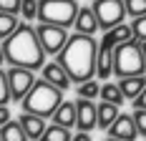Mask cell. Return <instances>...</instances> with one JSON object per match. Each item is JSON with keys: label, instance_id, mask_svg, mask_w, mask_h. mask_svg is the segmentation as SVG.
I'll return each instance as SVG.
<instances>
[{"label": "cell", "instance_id": "obj_16", "mask_svg": "<svg viewBox=\"0 0 146 141\" xmlns=\"http://www.w3.org/2000/svg\"><path fill=\"white\" fill-rule=\"evenodd\" d=\"M118 86H121L123 96L133 101V98H139L141 91L146 88V76H126V78H118Z\"/></svg>", "mask_w": 146, "mask_h": 141}, {"label": "cell", "instance_id": "obj_13", "mask_svg": "<svg viewBox=\"0 0 146 141\" xmlns=\"http://www.w3.org/2000/svg\"><path fill=\"white\" fill-rule=\"evenodd\" d=\"M53 124H60L66 128H76L78 124V106L76 101H63L58 106V111L53 113Z\"/></svg>", "mask_w": 146, "mask_h": 141}, {"label": "cell", "instance_id": "obj_22", "mask_svg": "<svg viewBox=\"0 0 146 141\" xmlns=\"http://www.w3.org/2000/svg\"><path fill=\"white\" fill-rule=\"evenodd\" d=\"M18 18H15V13H0V38L5 41L8 35H13L15 30H18Z\"/></svg>", "mask_w": 146, "mask_h": 141}, {"label": "cell", "instance_id": "obj_17", "mask_svg": "<svg viewBox=\"0 0 146 141\" xmlns=\"http://www.w3.org/2000/svg\"><path fill=\"white\" fill-rule=\"evenodd\" d=\"M96 76L103 81H108L113 76V48H108V45L98 48V73Z\"/></svg>", "mask_w": 146, "mask_h": 141}, {"label": "cell", "instance_id": "obj_35", "mask_svg": "<svg viewBox=\"0 0 146 141\" xmlns=\"http://www.w3.org/2000/svg\"><path fill=\"white\" fill-rule=\"evenodd\" d=\"M141 48H144V58H146V41H144V43H141Z\"/></svg>", "mask_w": 146, "mask_h": 141}, {"label": "cell", "instance_id": "obj_6", "mask_svg": "<svg viewBox=\"0 0 146 141\" xmlns=\"http://www.w3.org/2000/svg\"><path fill=\"white\" fill-rule=\"evenodd\" d=\"M93 10L98 15V25L101 30H111L123 23L126 18V3L123 0H93Z\"/></svg>", "mask_w": 146, "mask_h": 141}, {"label": "cell", "instance_id": "obj_25", "mask_svg": "<svg viewBox=\"0 0 146 141\" xmlns=\"http://www.w3.org/2000/svg\"><path fill=\"white\" fill-rule=\"evenodd\" d=\"M20 15H23L25 20L38 18V0H23V5H20Z\"/></svg>", "mask_w": 146, "mask_h": 141}, {"label": "cell", "instance_id": "obj_21", "mask_svg": "<svg viewBox=\"0 0 146 141\" xmlns=\"http://www.w3.org/2000/svg\"><path fill=\"white\" fill-rule=\"evenodd\" d=\"M101 101H108V103L121 106V103L126 101V96H123V91H121L118 83H103L101 86Z\"/></svg>", "mask_w": 146, "mask_h": 141}, {"label": "cell", "instance_id": "obj_14", "mask_svg": "<svg viewBox=\"0 0 146 141\" xmlns=\"http://www.w3.org/2000/svg\"><path fill=\"white\" fill-rule=\"evenodd\" d=\"M20 124H23V128H25V134H28L30 141H38L40 136H43V131L48 126H45V118L43 116H35V113H20V118H18Z\"/></svg>", "mask_w": 146, "mask_h": 141}, {"label": "cell", "instance_id": "obj_1", "mask_svg": "<svg viewBox=\"0 0 146 141\" xmlns=\"http://www.w3.org/2000/svg\"><path fill=\"white\" fill-rule=\"evenodd\" d=\"M98 48L101 43L93 41V35L86 33H73L68 43L58 53V63L68 70L73 83H86L98 73Z\"/></svg>", "mask_w": 146, "mask_h": 141}, {"label": "cell", "instance_id": "obj_26", "mask_svg": "<svg viewBox=\"0 0 146 141\" xmlns=\"http://www.w3.org/2000/svg\"><path fill=\"white\" fill-rule=\"evenodd\" d=\"M13 98L10 96V83H8V70H0V106Z\"/></svg>", "mask_w": 146, "mask_h": 141}, {"label": "cell", "instance_id": "obj_33", "mask_svg": "<svg viewBox=\"0 0 146 141\" xmlns=\"http://www.w3.org/2000/svg\"><path fill=\"white\" fill-rule=\"evenodd\" d=\"M3 61H5V53H3V48H0V66H3Z\"/></svg>", "mask_w": 146, "mask_h": 141}, {"label": "cell", "instance_id": "obj_10", "mask_svg": "<svg viewBox=\"0 0 146 141\" xmlns=\"http://www.w3.org/2000/svg\"><path fill=\"white\" fill-rule=\"evenodd\" d=\"M108 136H116V139H123V141L139 139V128H136V121H133V113H118L113 126L108 128Z\"/></svg>", "mask_w": 146, "mask_h": 141}, {"label": "cell", "instance_id": "obj_12", "mask_svg": "<svg viewBox=\"0 0 146 141\" xmlns=\"http://www.w3.org/2000/svg\"><path fill=\"white\" fill-rule=\"evenodd\" d=\"M76 33H86V35H93L96 30L101 28L98 25V15H96V10H93V5H86V8H81V13H78V18H76Z\"/></svg>", "mask_w": 146, "mask_h": 141}, {"label": "cell", "instance_id": "obj_30", "mask_svg": "<svg viewBox=\"0 0 146 141\" xmlns=\"http://www.w3.org/2000/svg\"><path fill=\"white\" fill-rule=\"evenodd\" d=\"M8 121H10V108L3 103V106H0V126H3V124H8Z\"/></svg>", "mask_w": 146, "mask_h": 141}, {"label": "cell", "instance_id": "obj_27", "mask_svg": "<svg viewBox=\"0 0 146 141\" xmlns=\"http://www.w3.org/2000/svg\"><path fill=\"white\" fill-rule=\"evenodd\" d=\"M131 28H133V38L144 43V41H146V15H141V18H133Z\"/></svg>", "mask_w": 146, "mask_h": 141}, {"label": "cell", "instance_id": "obj_7", "mask_svg": "<svg viewBox=\"0 0 146 141\" xmlns=\"http://www.w3.org/2000/svg\"><path fill=\"white\" fill-rule=\"evenodd\" d=\"M38 41L43 45L45 56H53V53H60L63 51V45L68 43V30L63 28V25H53V23H40L38 25Z\"/></svg>", "mask_w": 146, "mask_h": 141}, {"label": "cell", "instance_id": "obj_2", "mask_svg": "<svg viewBox=\"0 0 146 141\" xmlns=\"http://www.w3.org/2000/svg\"><path fill=\"white\" fill-rule=\"evenodd\" d=\"M3 53L10 66H23L30 70H38L45 66V51L38 41V30L30 28L28 23L18 25L13 35L3 41Z\"/></svg>", "mask_w": 146, "mask_h": 141}, {"label": "cell", "instance_id": "obj_23", "mask_svg": "<svg viewBox=\"0 0 146 141\" xmlns=\"http://www.w3.org/2000/svg\"><path fill=\"white\" fill-rule=\"evenodd\" d=\"M96 96H101V86L96 83L93 78L91 81H86V83H81L78 86V98H96Z\"/></svg>", "mask_w": 146, "mask_h": 141}, {"label": "cell", "instance_id": "obj_19", "mask_svg": "<svg viewBox=\"0 0 146 141\" xmlns=\"http://www.w3.org/2000/svg\"><path fill=\"white\" fill-rule=\"evenodd\" d=\"M0 136H3V141H30L28 134H25V128H23V124L20 121H13V118L0 126Z\"/></svg>", "mask_w": 146, "mask_h": 141}, {"label": "cell", "instance_id": "obj_28", "mask_svg": "<svg viewBox=\"0 0 146 141\" xmlns=\"http://www.w3.org/2000/svg\"><path fill=\"white\" fill-rule=\"evenodd\" d=\"M133 121L139 128V136H146V108H133Z\"/></svg>", "mask_w": 146, "mask_h": 141}, {"label": "cell", "instance_id": "obj_29", "mask_svg": "<svg viewBox=\"0 0 146 141\" xmlns=\"http://www.w3.org/2000/svg\"><path fill=\"white\" fill-rule=\"evenodd\" d=\"M20 5L23 0H0V13H20Z\"/></svg>", "mask_w": 146, "mask_h": 141}, {"label": "cell", "instance_id": "obj_24", "mask_svg": "<svg viewBox=\"0 0 146 141\" xmlns=\"http://www.w3.org/2000/svg\"><path fill=\"white\" fill-rule=\"evenodd\" d=\"M126 3V13H129V18H141V15H146V0H123Z\"/></svg>", "mask_w": 146, "mask_h": 141}, {"label": "cell", "instance_id": "obj_36", "mask_svg": "<svg viewBox=\"0 0 146 141\" xmlns=\"http://www.w3.org/2000/svg\"><path fill=\"white\" fill-rule=\"evenodd\" d=\"M0 141H3V136H0Z\"/></svg>", "mask_w": 146, "mask_h": 141}, {"label": "cell", "instance_id": "obj_8", "mask_svg": "<svg viewBox=\"0 0 146 141\" xmlns=\"http://www.w3.org/2000/svg\"><path fill=\"white\" fill-rule=\"evenodd\" d=\"M8 83H10V96L13 101H23L28 96V91L35 83V73L30 68H23V66H10L8 70Z\"/></svg>", "mask_w": 146, "mask_h": 141}, {"label": "cell", "instance_id": "obj_4", "mask_svg": "<svg viewBox=\"0 0 146 141\" xmlns=\"http://www.w3.org/2000/svg\"><path fill=\"white\" fill-rule=\"evenodd\" d=\"M113 76H118V78L146 76V58H144L141 41L131 38V41L113 48Z\"/></svg>", "mask_w": 146, "mask_h": 141}, {"label": "cell", "instance_id": "obj_9", "mask_svg": "<svg viewBox=\"0 0 146 141\" xmlns=\"http://www.w3.org/2000/svg\"><path fill=\"white\" fill-rule=\"evenodd\" d=\"M76 106H78V124H76V128L78 131H93L98 126V106L91 98H78Z\"/></svg>", "mask_w": 146, "mask_h": 141}, {"label": "cell", "instance_id": "obj_5", "mask_svg": "<svg viewBox=\"0 0 146 141\" xmlns=\"http://www.w3.org/2000/svg\"><path fill=\"white\" fill-rule=\"evenodd\" d=\"M81 13V5L76 0H38V20L71 28Z\"/></svg>", "mask_w": 146, "mask_h": 141}, {"label": "cell", "instance_id": "obj_18", "mask_svg": "<svg viewBox=\"0 0 146 141\" xmlns=\"http://www.w3.org/2000/svg\"><path fill=\"white\" fill-rule=\"evenodd\" d=\"M118 106L116 103H108V101H101L98 103V128L103 131H108V128L113 126V121L118 118Z\"/></svg>", "mask_w": 146, "mask_h": 141}, {"label": "cell", "instance_id": "obj_3", "mask_svg": "<svg viewBox=\"0 0 146 141\" xmlns=\"http://www.w3.org/2000/svg\"><path fill=\"white\" fill-rule=\"evenodd\" d=\"M63 93H66L63 88L53 86L50 81H45V78H40V81L33 83V88L28 91V96L20 101V103H23V111L43 116V118H53V113L58 111V106L66 101Z\"/></svg>", "mask_w": 146, "mask_h": 141}, {"label": "cell", "instance_id": "obj_31", "mask_svg": "<svg viewBox=\"0 0 146 141\" xmlns=\"http://www.w3.org/2000/svg\"><path fill=\"white\" fill-rule=\"evenodd\" d=\"M133 108H146V88L141 91L139 98H133Z\"/></svg>", "mask_w": 146, "mask_h": 141}, {"label": "cell", "instance_id": "obj_11", "mask_svg": "<svg viewBox=\"0 0 146 141\" xmlns=\"http://www.w3.org/2000/svg\"><path fill=\"white\" fill-rule=\"evenodd\" d=\"M40 70H43V78H45V81H50L53 86H58V88H63V91L71 88L73 81H71V76H68V70L63 68L60 63H53V61H50V63H45Z\"/></svg>", "mask_w": 146, "mask_h": 141}, {"label": "cell", "instance_id": "obj_20", "mask_svg": "<svg viewBox=\"0 0 146 141\" xmlns=\"http://www.w3.org/2000/svg\"><path fill=\"white\" fill-rule=\"evenodd\" d=\"M71 139H73L71 128L60 126V124H50V126L43 131V136H40L38 141H71Z\"/></svg>", "mask_w": 146, "mask_h": 141}, {"label": "cell", "instance_id": "obj_15", "mask_svg": "<svg viewBox=\"0 0 146 141\" xmlns=\"http://www.w3.org/2000/svg\"><path fill=\"white\" fill-rule=\"evenodd\" d=\"M131 38H133V28H131V25H126V23H121V25H116V28H111V30H106V33H103L101 45L116 48V45L131 41Z\"/></svg>", "mask_w": 146, "mask_h": 141}, {"label": "cell", "instance_id": "obj_34", "mask_svg": "<svg viewBox=\"0 0 146 141\" xmlns=\"http://www.w3.org/2000/svg\"><path fill=\"white\" fill-rule=\"evenodd\" d=\"M106 141H123V139H116V136H108Z\"/></svg>", "mask_w": 146, "mask_h": 141}, {"label": "cell", "instance_id": "obj_32", "mask_svg": "<svg viewBox=\"0 0 146 141\" xmlns=\"http://www.w3.org/2000/svg\"><path fill=\"white\" fill-rule=\"evenodd\" d=\"M71 141H91V131H78V134H73Z\"/></svg>", "mask_w": 146, "mask_h": 141}]
</instances>
